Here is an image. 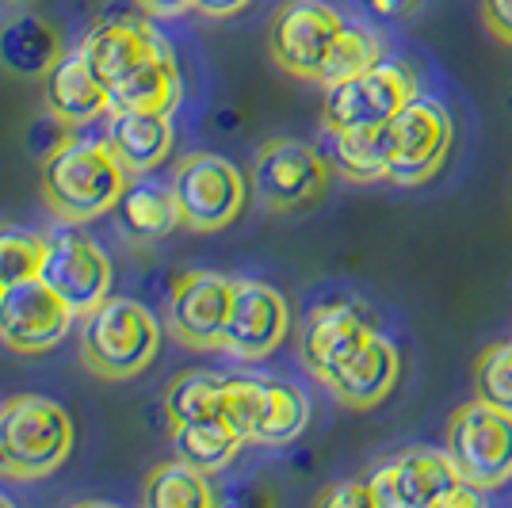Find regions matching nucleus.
Wrapping results in <instances>:
<instances>
[{
	"label": "nucleus",
	"instance_id": "1",
	"mask_svg": "<svg viewBox=\"0 0 512 508\" xmlns=\"http://www.w3.org/2000/svg\"><path fill=\"white\" fill-rule=\"evenodd\" d=\"M127 184L130 169L111 153L104 138H73L43 161V199L65 222H88L111 211Z\"/></svg>",
	"mask_w": 512,
	"mask_h": 508
},
{
	"label": "nucleus",
	"instance_id": "2",
	"mask_svg": "<svg viewBox=\"0 0 512 508\" xmlns=\"http://www.w3.org/2000/svg\"><path fill=\"white\" fill-rule=\"evenodd\" d=\"M73 451V417L54 398L16 394L0 405V470L16 482L54 474Z\"/></svg>",
	"mask_w": 512,
	"mask_h": 508
},
{
	"label": "nucleus",
	"instance_id": "3",
	"mask_svg": "<svg viewBox=\"0 0 512 508\" xmlns=\"http://www.w3.org/2000/svg\"><path fill=\"white\" fill-rule=\"evenodd\" d=\"M161 344V325L138 298H104L81 325V360L100 379H134L146 371Z\"/></svg>",
	"mask_w": 512,
	"mask_h": 508
},
{
	"label": "nucleus",
	"instance_id": "4",
	"mask_svg": "<svg viewBox=\"0 0 512 508\" xmlns=\"http://www.w3.org/2000/svg\"><path fill=\"white\" fill-rule=\"evenodd\" d=\"M367 482L375 489V508H455L482 501V489L463 482L448 447H409Z\"/></svg>",
	"mask_w": 512,
	"mask_h": 508
},
{
	"label": "nucleus",
	"instance_id": "5",
	"mask_svg": "<svg viewBox=\"0 0 512 508\" xmlns=\"http://www.w3.org/2000/svg\"><path fill=\"white\" fill-rule=\"evenodd\" d=\"M451 115L436 100L413 96L402 104V111L379 127V142H383L386 157V180L394 184H425L436 172L444 169L451 153Z\"/></svg>",
	"mask_w": 512,
	"mask_h": 508
},
{
	"label": "nucleus",
	"instance_id": "6",
	"mask_svg": "<svg viewBox=\"0 0 512 508\" xmlns=\"http://www.w3.org/2000/svg\"><path fill=\"white\" fill-rule=\"evenodd\" d=\"M448 455L474 489L512 482V413L482 398L459 405L448 424Z\"/></svg>",
	"mask_w": 512,
	"mask_h": 508
},
{
	"label": "nucleus",
	"instance_id": "7",
	"mask_svg": "<svg viewBox=\"0 0 512 508\" xmlns=\"http://www.w3.org/2000/svg\"><path fill=\"white\" fill-rule=\"evenodd\" d=\"M172 191H176L184 226L211 233L230 226L241 214L249 188L234 161H226L218 153H188L172 169Z\"/></svg>",
	"mask_w": 512,
	"mask_h": 508
},
{
	"label": "nucleus",
	"instance_id": "8",
	"mask_svg": "<svg viewBox=\"0 0 512 508\" xmlns=\"http://www.w3.org/2000/svg\"><path fill=\"white\" fill-rule=\"evenodd\" d=\"M417 96V81L402 65L379 62L360 77L325 88L321 127L325 130H375L390 123L406 100Z\"/></svg>",
	"mask_w": 512,
	"mask_h": 508
},
{
	"label": "nucleus",
	"instance_id": "9",
	"mask_svg": "<svg viewBox=\"0 0 512 508\" xmlns=\"http://www.w3.org/2000/svg\"><path fill=\"white\" fill-rule=\"evenodd\" d=\"M329 157L295 138H272L256 153L253 188L268 211H295L318 203L329 188Z\"/></svg>",
	"mask_w": 512,
	"mask_h": 508
},
{
	"label": "nucleus",
	"instance_id": "10",
	"mask_svg": "<svg viewBox=\"0 0 512 508\" xmlns=\"http://www.w3.org/2000/svg\"><path fill=\"white\" fill-rule=\"evenodd\" d=\"M344 16L325 0H287L272 12L268 23V50L279 69L291 77H318V65L333 39L341 35Z\"/></svg>",
	"mask_w": 512,
	"mask_h": 508
},
{
	"label": "nucleus",
	"instance_id": "11",
	"mask_svg": "<svg viewBox=\"0 0 512 508\" xmlns=\"http://www.w3.org/2000/svg\"><path fill=\"white\" fill-rule=\"evenodd\" d=\"M69 325H73V310L39 276L4 287V295H0V340L12 352H20V356L50 352L58 340H65Z\"/></svg>",
	"mask_w": 512,
	"mask_h": 508
},
{
	"label": "nucleus",
	"instance_id": "12",
	"mask_svg": "<svg viewBox=\"0 0 512 508\" xmlns=\"http://www.w3.org/2000/svg\"><path fill=\"white\" fill-rule=\"evenodd\" d=\"M39 279L65 298V306L73 314H88L111 291V260L85 233L58 230L46 237V256L43 268H39Z\"/></svg>",
	"mask_w": 512,
	"mask_h": 508
},
{
	"label": "nucleus",
	"instance_id": "13",
	"mask_svg": "<svg viewBox=\"0 0 512 508\" xmlns=\"http://www.w3.org/2000/svg\"><path fill=\"white\" fill-rule=\"evenodd\" d=\"M291 325L287 298L276 287L256 283V279H234V302L222 333V352L234 360H264L272 356Z\"/></svg>",
	"mask_w": 512,
	"mask_h": 508
},
{
	"label": "nucleus",
	"instance_id": "14",
	"mask_svg": "<svg viewBox=\"0 0 512 508\" xmlns=\"http://www.w3.org/2000/svg\"><path fill=\"white\" fill-rule=\"evenodd\" d=\"M234 302V279L218 272H184L169 291V329L188 348H222L226 318Z\"/></svg>",
	"mask_w": 512,
	"mask_h": 508
},
{
	"label": "nucleus",
	"instance_id": "15",
	"mask_svg": "<svg viewBox=\"0 0 512 508\" xmlns=\"http://www.w3.org/2000/svg\"><path fill=\"white\" fill-rule=\"evenodd\" d=\"M161 43L165 39L153 31L150 20H142L138 12H130L127 4H115V8H107V12L96 16L81 50H85L88 65L96 69V77L111 92L123 77H130L138 65L146 62Z\"/></svg>",
	"mask_w": 512,
	"mask_h": 508
},
{
	"label": "nucleus",
	"instance_id": "16",
	"mask_svg": "<svg viewBox=\"0 0 512 508\" xmlns=\"http://www.w3.org/2000/svg\"><path fill=\"white\" fill-rule=\"evenodd\" d=\"M371 333H375V325L356 302H348V298L321 302L306 314V325H302V363L325 382V375L341 360H348Z\"/></svg>",
	"mask_w": 512,
	"mask_h": 508
},
{
	"label": "nucleus",
	"instance_id": "17",
	"mask_svg": "<svg viewBox=\"0 0 512 508\" xmlns=\"http://www.w3.org/2000/svg\"><path fill=\"white\" fill-rule=\"evenodd\" d=\"M325 382L344 405L371 409L383 402L398 382V348L379 333H371L348 360H341L325 375Z\"/></svg>",
	"mask_w": 512,
	"mask_h": 508
},
{
	"label": "nucleus",
	"instance_id": "18",
	"mask_svg": "<svg viewBox=\"0 0 512 508\" xmlns=\"http://www.w3.org/2000/svg\"><path fill=\"white\" fill-rule=\"evenodd\" d=\"M43 104L69 123H92L111 111V92L88 65L85 50H65L43 77Z\"/></svg>",
	"mask_w": 512,
	"mask_h": 508
},
{
	"label": "nucleus",
	"instance_id": "19",
	"mask_svg": "<svg viewBox=\"0 0 512 508\" xmlns=\"http://www.w3.org/2000/svg\"><path fill=\"white\" fill-rule=\"evenodd\" d=\"M104 142L130 172H150L172 149L169 111H107Z\"/></svg>",
	"mask_w": 512,
	"mask_h": 508
},
{
	"label": "nucleus",
	"instance_id": "20",
	"mask_svg": "<svg viewBox=\"0 0 512 508\" xmlns=\"http://www.w3.org/2000/svg\"><path fill=\"white\" fill-rule=\"evenodd\" d=\"M62 54V31L43 16H20L0 27V65L20 81L46 77Z\"/></svg>",
	"mask_w": 512,
	"mask_h": 508
},
{
	"label": "nucleus",
	"instance_id": "21",
	"mask_svg": "<svg viewBox=\"0 0 512 508\" xmlns=\"http://www.w3.org/2000/svg\"><path fill=\"white\" fill-rule=\"evenodd\" d=\"M176 100H180V65L169 39L111 88V111H172Z\"/></svg>",
	"mask_w": 512,
	"mask_h": 508
},
{
	"label": "nucleus",
	"instance_id": "22",
	"mask_svg": "<svg viewBox=\"0 0 512 508\" xmlns=\"http://www.w3.org/2000/svg\"><path fill=\"white\" fill-rule=\"evenodd\" d=\"M115 211H119V222H123V230L130 237H165V233H172L184 222L172 184H161V180H150V176L127 184L119 203H115Z\"/></svg>",
	"mask_w": 512,
	"mask_h": 508
},
{
	"label": "nucleus",
	"instance_id": "23",
	"mask_svg": "<svg viewBox=\"0 0 512 508\" xmlns=\"http://www.w3.org/2000/svg\"><path fill=\"white\" fill-rule=\"evenodd\" d=\"M245 444V436L237 432L226 417H207V421L172 424V447L184 463H192L203 474H214L234 459Z\"/></svg>",
	"mask_w": 512,
	"mask_h": 508
},
{
	"label": "nucleus",
	"instance_id": "24",
	"mask_svg": "<svg viewBox=\"0 0 512 508\" xmlns=\"http://www.w3.org/2000/svg\"><path fill=\"white\" fill-rule=\"evenodd\" d=\"M306 421H310L306 394L279 379H264V402H260V417H256L249 444H260V447L291 444L302 428H306Z\"/></svg>",
	"mask_w": 512,
	"mask_h": 508
},
{
	"label": "nucleus",
	"instance_id": "25",
	"mask_svg": "<svg viewBox=\"0 0 512 508\" xmlns=\"http://www.w3.org/2000/svg\"><path fill=\"white\" fill-rule=\"evenodd\" d=\"M142 501H146V508H211L214 489L207 486L203 470L176 459V463L153 466L146 489H142Z\"/></svg>",
	"mask_w": 512,
	"mask_h": 508
},
{
	"label": "nucleus",
	"instance_id": "26",
	"mask_svg": "<svg viewBox=\"0 0 512 508\" xmlns=\"http://www.w3.org/2000/svg\"><path fill=\"white\" fill-rule=\"evenodd\" d=\"M379 62H383V43H379V35H371L360 23H344L341 35L325 50L314 81H318L321 88L341 85V81L360 77V73H367L371 65H379Z\"/></svg>",
	"mask_w": 512,
	"mask_h": 508
},
{
	"label": "nucleus",
	"instance_id": "27",
	"mask_svg": "<svg viewBox=\"0 0 512 508\" xmlns=\"http://www.w3.org/2000/svg\"><path fill=\"white\" fill-rule=\"evenodd\" d=\"M222 394H226V379L222 375H211V371H180L169 382V390H165L169 424L222 417Z\"/></svg>",
	"mask_w": 512,
	"mask_h": 508
},
{
	"label": "nucleus",
	"instance_id": "28",
	"mask_svg": "<svg viewBox=\"0 0 512 508\" xmlns=\"http://www.w3.org/2000/svg\"><path fill=\"white\" fill-rule=\"evenodd\" d=\"M329 134V165L356 184L386 180V157L375 130H325Z\"/></svg>",
	"mask_w": 512,
	"mask_h": 508
},
{
	"label": "nucleus",
	"instance_id": "29",
	"mask_svg": "<svg viewBox=\"0 0 512 508\" xmlns=\"http://www.w3.org/2000/svg\"><path fill=\"white\" fill-rule=\"evenodd\" d=\"M43 256H46V237L20 230V226H0V279H4V287L39 276Z\"/></svg>",
	"mask_w": 512,
	"mask_h": 508
},
{
	"label": "nucleus",
	"instance_id": "30",
	"mask_svg": "<svg viewBox=\"0 0 512 508\" xmlns=\"http://www.w3.org/2000/svg\"><path fill=\"white\" fill-rule=\"evenodd\" d=\"M474 390L482 402L497 405V409H509L512 413V340L490 344L478 367H474Z\"/></svg>",
	"mask_w": 512,
	"mask_h": 508
},
{
	"label": "nucleus",
	"instance_id": "31",
	"mask_svg": "<svg viewBox=\"0 0 512 508\" xmlns=\"http://www.w3.org/2000/svg\"><path fill=\"white\" fill-rule=\"evenodd\" d=\"M73 127H77V123H69V119H62L58 111H50V107H46L43 115H35V119L27 123V134H23L27 153L43 165L46 157H54L58 149H65L69 142H73Z\"/></svg>",
	"mask_w": 512,
	"mask_h": 508
},
{
	"label": "nucleus",
	"instance_id": "32",
	"mask_svg": "<svg viewBox=\"0 0 512 508\" xmlns=\"http://www.w3.org/2000/svg\"><path fill=\"white\" fill-rule=\"evenodd\" d=\"M325 508H375V489L371 482H337L318 497Z\"/></svg>",
	"mask_w": 512,
	"mask_h": 508
},
{
	"label": "nucleus",
	"instance_id": "33",
	"mask_svg": "<svg viewBox=\"0 0 512 508\" xmlns=\"http://www.w3.org/2000/svg\"><path fill=\"white\" fill-rule=\"evenodd\" d=\"M482 23L493 39L512 46V0H482Z\"/></svg>",
	"mask_w": 512,
	"mask_h": 508
},
{
	"label": "nucleus",
	"instance_id": "34",
	"mask_svg": "<svg viewBox=\"0 0 512 508\" xmlns=\"http://www.w3.org/2000/svg\"><path fill=\"white\" fill-rule=\"evenodd\" d=\"M249 0H192L195 12H203V16H211V20H226V16H234L241 12Z\"/></svg>",
	"mask_w": 512,
	"mask_h": 508
},
{
	"label": "nucleus",
	"instance_id": "35",
	"mask_svg": "<svg viewBox=\"0 0 512 508\" xmlns=\"http://www.w3.org/2000/svg\"><path fill=\"white\" fill-rule=\"evenodd\" d=\"M150 16H176V12H184V8H192V0H138Z\"/></svg>",
	"mask_w": 512,
	"mask_h": 508
},
{
	"label": "nucleus",
	"instance_id": "36",
	"mask_svg": "<svg viewBox=\"0 0 512 508\" xmlns=\"http://www.w3.org/2000/svg\"><path fill=\"white\" fill-rule=\"evenodd\" d=\"M413 0H371V8L379 12V16H402Z\"/></svg>",
	"mask_w": 512,
	"mask_h": 508
},
{
	"label": "nucleus",
	"instance_id": "37",
	"mask_svg": "<svg viewBox=\"0 0 512 508\" xmlns=\"http://www.w3.org/2000/svg\"><path fill=\"white\" fill-rule=\"evenodd\" d=\"M0 508H12V501H8V497H4V493H0Z\"/></svg>",
	"mask_w": 512,
	"mask_h": 508
},
{
	"label": "nucleus",
	"instance_id": "38",
	"mask_svg": "<svg viewBox=\"0 0 512 508\" xmlns=\"http://www.w3.org/2000/svg\"><path fill=\"white\" fill-rule=\"evenodd\" d=\"M0 295H4V279H0Z\"/></svg>",
	"mask_w": 512,
	"mask_h": 508
},
{
	"label": "nucleus",
	"instance_id": "39",
	"mask_svg": "<svg viewBox=\"0 0 512 508\" xmlns=\"http://www.w3.org/2000/svg\"><path fill=\"white\" fill-rule=\"evenodd\" d=\"M509 107H512V88H509Z\"/></svg>",
	"mask_w": 512,
	"mask_h": 508
}]
</instances>
